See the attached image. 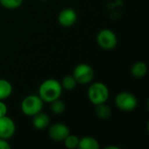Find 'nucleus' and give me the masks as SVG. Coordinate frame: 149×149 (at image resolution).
<instances>
[{"label": "nucleus", "mask_w": 149, "mask_h": 149, "mask_svg": "<svg viewBox=\"0 0 149 149\" xmlns=\"http://www.w3.org/2000/svg\"><path fill=\"white\" fill-rule=\"evenodd\" d=\"M49 137L55 141H63L69 134L68 127L63 123H55L52 125L48 131Z\"/></svg>", "instance_id": "obj_7"}, {"label": "nucleus", "mask_w": 149, "mask_h": 149, "mask_svg": "<svg viewBox=\"0 0 149 149\" xmlns=\"http://www.w3.org/2000/svg\"><path fill=\"white\" fill-rule=\"evenodd\" d=\"M58 23L64 27H70L73 25L77 20V13L72 8L63 9L58 17Z\"/></svg>", "instance_id": "obj_9"}, {"label": "nucleus", "mask_w": 149, "mask_h": 149, "mask_svg": "<svg viewBox=\"0 0 149 149\" xmlns=\"http://www.w3.org/2000/svg\"><path fill=\"white\" fill-rule=\"evenodd\" d=\"M32 125L33 127L38 129V130H42L45 129V127H48L49 123H50V119L49 116L42 112L38 113L37 114L32 116Z\"/></svg>", "instance_id": "obj_10"}, {"label": "nucleus", "mask_w": 149, "mask_h": 149, "mask_svg": "<svg viewBox=\"0 0 149 149\" xmlns=\"http://www.w3.org/2000/svg\"><path fill=\"white\" fill-rule=\"evenodd\" d=\"M87 96L90 102L94 106L103 104L109 98V89L104 83L95 82L89 86Z\"/></svg>", "instance_id": "obj_2"}, {"label": "nucleus", "mask_w": 149, "mask_h": 149, "mask_svg": "<svg viewBox=\"0 0 149 149\" xmlns=\"http://www.w3.org/2000/svg\"><path fill=\"white\" fill-rule=\"evenodd\" d=\"M64 144L65 146L69 149H74L78 148V145H79V138L76 135L73 134H69L64 141Z\"/></svg>", "instance_id": "obj_17"}, {"label": "nucleus", "mask_w": 149, "mask_h": 149, "mask_svg": "<svg viewBox=\"0 0 149 149\" xmlns=\"http://www.w3.org/2000/svg\"><path fill=\"white\" fill-rule=\"evenodd\" d=\"M50 104H51V110L55 114H61L65 110V105L59 98L52 101Z\"/></svg>", "instance_id": "obj_15"}, {"label": "nucleus", "mask_w": 149, "mask_h": 149, "mask_svg": "<svg viewBox=\"0 0 149 149\" xmlns=\"http://www.w3.org/2000/svg\"><path fill=\"white\" fill-rule=\"evenodd\" d=\"M62 90V86L58 80L55 79H48L40 85L38 88V96L44 102L51 103L60 98Z\"/></svg>", "instance_id": "obj_1"}, {"label": "nucleus", "mask_w": 149, "mask_h": 149, "mask_svg": "<svg viewBox=\"0 0 149 149\" xmlns=\"http://www.w3.org/2000/svg\"><path fill=\"white\" fill-rule=\"evenodd\" d=\"M7 112H8L7 106L2 100H0V117L7 115Z\"/></svg>", "instance_id": "obj_19"}, {"label": "nucleus", "mask_w": 149, "mask_h": 149, "mask_svg": "<svg viewBox=\"0 0 149 149\" xmlns=\"http://www.w3.org/2000/svg\"><path fill=\"white\" fill-rule=\"evenodd\" d=\"M22 3L23 0H0V4L3 7L10 10L17 9L20 7Z\"/></svg>", "instance_id": "obj_18"}, {"label": "nucleus", "mask_w": 149, "mask_h": 149, "mask_svg": "<svg viewBox=\"0 0 149 149\" xmlns=\"http://www.w3.org/2000/svg\"><path fill=\"white\" fill-rule=\"evenodd\" d=\"M97 43L104 50H113L118 43L117 36L113 31L103 29L97 35Z\"/></svg>", "instance_id": "obj_6"}, {"label": "nucleus", "mask_w": 149, "mask_h": 149, "mask_svg": "<svg viewBox=\"0 0 149 149\" xmlns=\"http://www.w3.org/2000/svg\"><path fill=\"white\" fill-rule=\"evenodd\" d=\"M10 145L5 139L0 138V149H10Z\"/></svg>", "instance_id": "obj_20"}, {"label": "nucleus", "mask_w": 149, "mask_h": 149, "mask_svg": "<svg viewBox=\"0 0 149 149\" xmlns=\"http://www.w3.org/2000/svg\"><path fill=\"white\" fill-rule=\"evenodd\" d=\"M131 72L134 78H143L148 72V66L144 62H136L133 65L131 68Z\"/></svg>", "instance_id": "obj_12"}, {"label": "nucleus", "mask_w": 149, "mask_h": 149, "mask_svg": "<svg viewBox=\"0 0 149 149\" xmlns=\"http://www.w3.org/2000/svg\"><path fill=\"white\" fill-rule=\"evenodd\" d=\"M60 84H61L63 89L70 91V90L74 89L78 83H77V81L75 80V79L73 78L72 75H67V76L63 78L62 82Z\"/></svg>", "instance_id": "obj_16"}, {"label": "nucleus", "mask_w": 149, "mask_h": 149, "mask_svg": "<svg viewBox=\"0 0 149 149\" xmlns=\"http://www.w3.org/2000/svg\"><path fill=\"white\" fill-rule=\"evenodd\" d=\"M105 149H119V148L115 147V146H107L105 148Z\"/></svg>", "instance_id": "obj_21"}, {"label": "nucleus", "mask_w": 149, "mask_h": 149, "mask_svg": "<svg viewBox=\"0 0 149 149\" xmlns=\"http://www.w3.org/2000/svg\"><path fill=\"white\" fill-rule=\"evenodd\" d=\"M16 132V125L12 119L7 115L0 117V138L10 139Z\"/></svg>", "instance_id": "obj_8"}, {"label": "nucleus", "mask_w": 149, "mask_h": 149, "mask_svg": "<svg viewBox=\"0 0 149 149\" xmlns=\"http://www.w3.org/2000/svg\"><path fill=\"white\" fill-rule=\"evenodd\" d=\"M115 105L121 111L130 112L137 107L138 100L133 93L128 92H121L116 95Z\"/></svg>", "instance_id": "obj_4"}, {"label": "nucleus", "mask_w": 149, "mask_h": 149, "mask_svg": "<svg viewBox=\"0 0 149 149\" xmlns=\"http://www.w3.org/2000/svg\"><path fill=\"white\" fill-rule=\"evenodd\" d=\"M78 148L79 149H99L100 148V144L99 141L90 136H86L81 139H79Z\"/></svg>", "instance_id": "obj_11"}, {"label": "nucleus", "mask_w": 149, "mask_h": 149, "mask_svg": "<svg viewBox=\"0 0 149 149\" xmlns=\"http://www.w3.org/2000/svg\"><path fill=\"white\" fill-rule=\"evenodd\" d=\"M44 101L38 95L26 96L21 102V111L26 116H33L42 111Z\"/></svg>", "instance_id": "obj_3"}, {"label": "nucleus", "mask_w": 149, "mask_h": 149, "mask_svg": "<svg viewBox=\"0 0 149 149\" xmlns=\"http://www.w3.org/2000/svg\"><path fill=\"white\" fill-rule=\"evenodd\" d=\"M95 107H95V113L99 118H100L102 120H106L111 116L112 110H111L109 106L106 105V103L100 104V105H97Z\"/></svg>", "instance_id": "obj_14"}, {"label": "nucleus", "mask_w": 149, "mask_h": 149, "mask_svg": "<svg viewBox=\"0 0 149 149\" xmlns=\"http://www.w3.org/2000/svg\"><path fill=\"white\" fill-rule=\"evenodd\" d=\"M12 93V86L7 79H0V100L9 98Z\"/></svg>", "instance_id": "obj_13"}, {"label": "nucleus", "mask_w": 149, "mask_h": 149, "mask_svg": "<svg viewBox=\"0 0 149 149\" xmlns=\"http://www.w3.org/2000/svg\"><path fill=\"white\" fill-rule=\"evenodd\" d=\"M72 76L77 83L85 85L90 83L94 77V71L93 67L87 64H79L73 70Z\"/></svg>", "instance_id": "obj_5"}]
</instances>
